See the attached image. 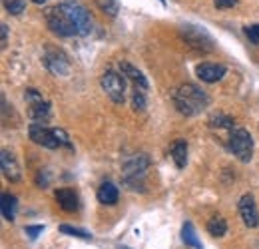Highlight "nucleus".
I'll return each instance as SVG.
<instances>
[{
  "mask_svg": "<svg viewBox=\"0 0 259 249\" xmlns=\"http://www.w3.org/2000/svg\"><path fill=\"white\" fill-rule=\"evenodd\" d=\"M171 98H174L178 112L184 116H197L209 104L207 94L195 84H182L178 90H174Z\"/></svg>",
  "mask_w": 259,
  "mask_h": 249,
  "instance_id": "1",
  "label": "nucleus"
},
{
  "mask_svg": "<svg viewBox=\"0 0 259 249\" xmlns=\"http://www.w3.org/2000/svg\"><path fill=\"white\" fill-rule=\"evenodd\" d=\"M60 6H62V10L66 12V16L70 18L72 26L76 28V34H78V36H88V34H92V26H94L92 16H90V12H88L78 0H64Z\"/></svg>",
  "mask_w": 259,
  "mask_h": 249,
  "instance_id": "2",
  "label": "nucleus"
},
{
  "mask_svg": "<svg viewBox=\"0 0 259 249\" xmlns=\"http://www.w3.org/2000/svg\"><path fill=\"white\" fill-rule=\"evenodd\" d=\"M150 168V159L146 154H136L124 161V184L130 189H142L146 172Z\"/></svg>",
  "mask_w": 259,
  "mask_h": 249,
  "instance_id": "3",
  "label": "nucleus"
},
{
  "mask_svg": "<svg viewBox=\"0 0 259 249\" xmlns=\"http://www.w3.org/2000/svg\"><path fill=\"white\" fill-rule=\"evenodd\" d=\"M227 146L231 154L243 163H247L253 156V138L245 128H231Z\"/></svg>",
  "mask_w": 259,
  "mask_h": 249,
  "instance_id": "4",
  "label": "nucleus"
},
{
  "mask_svg": "<svg viewBox=\"0 0 259 249\" xmlns=\"http://www.w3.org/2000/svg\"><path fill=\"white\" fill-rule=\"evenodd\" d=\"M100 84H102V90L108 94V98L114 104H124V100H126V80H124V76H120L114 70H108V72L102 74Z\"/></svg>",
  "mask_w": 259,
  "mask_h": 249,
  "instance_id": "5",
  "label": "nucleus"
},
{
  "mask_svg": "<svg viewBox=\"0 0 259 249\" xmlns=\"http://www.w3.org/2000/svg\"><path fill=\"white\" fill-rule=\"evenodd\" d=\"M46 22H48V28H50V30L54 32V34H58V36H62V38L78 36V34H76V28L72 26L70 18L66 16V12L62 10L60 4L48 10V14H46Z\"/></svg>",
  "mask_w": 259,
  "mask_h": 249,
  "instance_id": "6",
  "label": "nucleus"
},
{
  "mask_svg": "<svg viewBox=\"0 0 259 249\" xmlns=\"http://www.w3.org/2000/svg\"><path fill=\"white\" fill-rule=\"evenodd\" d=\"M24 100H26V104L30 108L28 114H30V118L34 120V124H44L50 118V104L42 98V94L38 92V90L28 88L24 92Z\"/></svg>",
  "mask_w": 259,
  "mask_h": 249,
  "instance_id": "7",
  "label": "nucleus"
},
{
  "mask_svg": "<svg viewBox=\"0 0 259 249\" xmlns=\"http://www.w3.org/2000/svg\"><path fill=\"white\" fill-rule=\"evenodd\" d=\"M44 66L54 76H68L70 74V60L62 50L58 48H46L44 52Z\"/></svg>",
  "mask_w": 259,
  "mask_h": 249,
  "instance_id": "8",
  "label": "nucleus"
},
{
  "mask_svg": "<svg viewBox=\"0 0 259 249\" xmlns=\"http://www.w3.org/2000/svg\"><path fill=\"white\" fill-rule=\"evenodd\" d=\"M28 134H30V140L38 146H44L48 150L60 148V144L56 140V134H54V128H46L44 124H30Z\"/></svg>",
  "mask_w": 259,
  "mask_h": 249,
  "instance_id": "9",
  "label": "nucleus"
},
{
  "mask_svg": "<svg viewBox=\"0 0 259 249\" xmlns=\"http://www.w3.org/2000/svg\"><path fill=\"white\" fill-rule=\"evenodd\" d=\"M182 32H184V36L188 38V42H190L192 46L199 48V50H203V52L213 50V40H211V36L203 30V28L192 26V24H186V26H182Z\"/></svg>",
  "mask_w": 259,
  "mask_h": 249,
  "instance_id": "10",
  "label": "nucleus"
},
{
  "mask_svg": "<svg viewBox=\"0 0 259 249\" xmlns=\"http://www.w3.org/2000/svg\"><path fill=\"white\" fill-rule=\"evenodd\" d=\"M237 208H239V216H241L243 223H245L247 227H257L259 212H257V205H255V199H253L249 193H245V195L239 197Z\"/></svg>",
  "mask_w": 259,
  "mask_h": 249,
  "instance_id": "11",
  "label": "nucleus"
},
{
  "mask_svg": "<svg viewBox=\"0 0 259 249\" xmlns=\"http://www.w3.org/2000/svg\"><path fill=\"white\" fill-rule=\"evenodd\" d=\"M227 68L224 64H211V62H203L195 68V74L201 82L205 84H213V82H220L224 76H226Z\"/></svg>",
  "mask_w": 259,
  "mask_h": 249,
  "instance_id": "12",
  "label": "nucleus"
},
{
  "mask_svg": "<svg viewBox=\"0 0 259 249\" xmlns=\"http://www.w3.org/2000/svg\"><path fill=\"white\" fill-rule=\"evenodd\" d=\"M0 165H2V174L8 182H20L22 174H20V165L16 161V157L12 156V152L2 150L0 154Z\"/></svg>",
  "mask_w": 259,
  "mask_h": 249,
  "instance_id": "13",
  "label": "nucleus"
},
{
  "mask_svg": "<svg viewBox=\"0 0 259 249\" xmlns=\"http://www.w3.org/2000/svg\"><path fill=\"white\" fill-rule=\"evenodd\" d=\"M118 199H120V191L112 182H104L98 187V201L102 205H116Z\"/></svg>",
  "mask_w": 259,
  "mask_h": 249,
  "instance_id": "14",
  "label": "nucleus"
},
{
  "mask_svg": "<svg viewBox=\"0 0 259 249\" xmlns=\"http://www.w3.org/2000/svg\"><path fill=\"white\" fill-rule=\"evenodd\" d=\"M56 201L64 212H76L78 210V195L70 187H62V189L56 191Z\"/></svg>",
  "mask_w": 259,
  "mask_h": 249,
  "instance_id": "15",
  "label": "nucleus"
},
{
  "mask_svg": "<svg viewBox=\"0 0 259 249\" xmlns=\"http://www.w3.org/2000/svg\"><path fill=\"white\" fill-rule=\"evenodd\" d=\"M120 70H122V76H124V78H128L134 86L148 90V80H146V76H144L138 68H134V66L128 64V62H122L120 64Z\"/></svg>",
  "mask_w": 259,
  "mask_h": 249,
  "instance_id": "16",
  "label": "nucleus"
},
{
  "mask_svg": "<svg viewBox=\"0 0 259 249\" xmlns=\"http://www.w3.org/2000/svg\"><path fill=\"white\" fill-rule=\"evenodd\" d=\"M169 154H171V159L176 161V168H178V170H184L186 163H188V142H186V140L174 142Z\"/></svg>",
  "mask_w": 259,
  "mask_h": 249,
  "instance_id": "17",
  "label": "nucleus"
},
{
  "mask_svg": "<svg viewBox=\"0 0 259 249\" xmlns=\"http://www.w3.org/2000/svg\"><path fill=\"white\" fill-rule=\"evenodd\" d=\"M0 210H2V218L6 219V221H14L16 210H18V199L12 193H2V197H0Z\"/></svg>",
  "mask_w": 259,
  "mask_h": 249,
  "instance_id": "18",
  "label": "nucleus"
},
{
  "mask_svg": "<svg viewBox=\"0 0 259 249\" xmlns=\"http://www.w3.org/2000/svg\"><path fill=\"white\" fill-rule=\"evenodd\" d=\"M207 231H209V235H213V237H224L227 233V223L224 218H220V216H215V218H211L207 221Z\"/></svg>",
  "mask_w": 259,
  "mask_h": 249,
  "instance_id": "19",
  "label": "nucleus"
},
{
  "mask_svg": "<svg viewBox=\"0 0 259 249\" xmlns=\"http://www.w3.org/2000/svg\"><path fill=\"white\" fill-rule=\"evenodd\" d=\"M182 239H184V243H186V245H190V247L203 249V247H201V243H199V239H197V235H195L194 225H192L190 221H188V223H184V229H182Z\"/></svg>",
  "mask_w": 259,
  "mask_h": 249,
  "instance_id": "20",
  "label": "nucleus"
},
{
  "mask_svg": "<svg viewBox=\"0 0 259 249\" xmlns=\"http://www.w3.org/2000/svg\"><path fill=\"white\" fill-rule=\"evenodd\" d=\"M146 92H148V90L134 86V94H132V104H134V110H136V112H144V110H146Z\"/></svg>",
  "mask_w": 259,
  "mask_h": 249,
  "instance_id": "21",
  "label": "nucleus"
},
{
  "mask_svg": "<svg viewBox=\"0 0 259 249\" xmlns=\"http://www.w3.org/2000/svg\"><path fill=\"white\" fill-rule=\"evenodd\" d=\"M2 4H4L6 12L12 16H20L26 8V0H2Z\"/></svg>",
  "mask_w": 259,
  "mask_h": 249,
  "instance_id": "22",
  "label": "nucleus"
},
{
  "mask_svg": "<svg viewBox=\"0 0 259 249\" xmlns=\"http://www.w3.org/2000/svg\"><path fill=\"white\" fill-rule=\"evenodd\" d=\"M60 231L66 235H72V237H78V239H84V241H92V233L84 231V229H78V227H72V225H60Z\"/></svg>",
  "mask_w": 259,
  "mask_h": 249,
  "instance_id": "23",
  "label": "nucleus"
},
{
  "mask_svg": "<svg viewBox=\"0 0 259 249\" xmlns=\"http://www.w3.org/2000/svg\"><path fill=\"white\" fill-rule=\"evenodd\" d=\"M96 6L108 16H116L120 6H118V0H96Z\"/></svg>",
  "mask_w": 259,
  "mask_h": 249,
  "instance_id": "24",
  "label": "nucleus"
},
{
  "mask_svg": "<svg viewBox=\"0 0 259 249\" xmlns=\"http://www.w3.org/2000/svg\"><path fill=\"white\" fill-rule=\"evenodd\" d=\"M209 124L213 126V128H215V126H218V128H233V120H231L229 116H222V114H220V116H213V118L209 120Z\"/></svg>",
  "mask_w": 259,
  "mask_h": 249,
  "instance_id": "25",
  "label": "nucleus"
},
{
  "mask_svg": "<svg viewBox=\"0 0 259 249\" xmlns=\"http://www.w3.org/2000/svg\"><path fill=\"white\" fill-rule=\"evenodd\" d=\"M54 134H56V140H58L60 148H68V150H72L70 138H68V134H66V132L62 130V128H54Z\"/></svg>",
  "mask_w": 259,
  "mask_h": 249,
  "instance_id": "26",
  "label": "nucleus"
},
{
  "mask_svg": "<svg viewBox=\"0 0 259 249\" xmlns=\"http://www.w3.org/2000/svg\"><path fill=\"white\" fill-rule=\"evenodd\" d=\"M245 34H247V38H249L253 44H259V24H249V26H245Z\"/></svg>",
  "mask_w": 259,
  "mask_h": 249,
  "instance_id": "27",
  "label": "nucleus"
},
{
  "mask_svg": "<svg viewBox=\"0 0 259 249\" xmlns=\"http://www.w3.org/2000/svg\"><path fill=\"white\" fill-rule=\"evenodd\" d=\"M24 231H26V235H28L30 239H36V237L44 231V225H26Z\"/></svg>",
  "mask_w": 259,
  "mask_h": 249,
  "instance_id": "28",
  "label": "nucleus"
},
{
  "mask_svg": "<svg viewBox=\"0 0 259 249\" xmlns=\"http://www.w3.org/2000/svg\"><path fill=\"white\" fill-rule=\"evenodd\" d=\"M215 8H233L237 4V0H213Z\"/></svg>",
  "mask_w": 259,
  "mask_h": 249,
  "instance_id": "29",
  "label": "nucleus"
},
{
  "mask_svg": "<svg viewBox=\"0 0 259 249\" xmlns=\"http://www.w3.org/2000/svg\"><path fill=\"white\" fill-rule=\"evenodd\" d=\"M0 28H2V48H4V46L8 44V26H6V24H2Z\"/></svg>",
  "mask_w": 259,
  "mask_h": 249,
  "instance_id": "30",
  "label": "nucleus"
},
{
  "mask_svg": "<svg viewBox=\"0 0 259 249\" xmlns=\"http://www.w3.org/2000/svg\"><path fill=\"white\" fill-rule=\"evenodd\" d=\"M34 4H46V2H48V0H32Z\"/></svg>",
  "mask_w": 259,
  "mask_h": 249,
  "instance_id": "31",
  "label": "nucleus"
},
{
  "mask_svg": "<svg viewBox=\"0 0 259 249\" xmlns=\"http://www.w3.org/2000/svg\"><path fill=\"white\" fill-rule=\"evenodd\" d=\"M116 249H130V247H126V245H118Z\"/></svg>",
  "mask_w": 259,
  "mask_h": 249,
  "instance_id": "32",
  "label": "nucleus"
}]
</instances>
